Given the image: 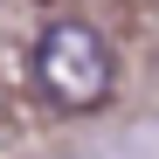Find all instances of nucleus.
Instances as JSON below:
<instances>
[{"instance_id":"obj_1","label":"nucleus","mask_w":159,"mask_h":159,"mask_svg":"<svg viewBox=\"0 0 159 159\" xmlns=\"http://www.w3.org/2000/svg\"><path fill=\"white\" fill-rule=\"evenodd\" d=\"M111 42H104L90 21H48L35 42V83L56 111H97L111 97Z\"/></svg>"}]
</instances>
